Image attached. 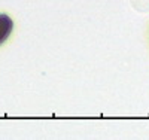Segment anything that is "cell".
Here are the masks:
<instances>
[{
  "mask_svg": "<svg viewBox=\"0 0 149 140\" xmlns=\"http://www.w3.org/2000/svg\"><path fill=\"white\" fill-rule=\"evenodd\" d=\"M12 30H14V21L6 14H0V45L6 42Z\"/></svg>",
  "mask_w": 149,
  "mask_h": 140,
  "instance_id": "6da1fadb",
  "label": "cell"
}]
</instances>
